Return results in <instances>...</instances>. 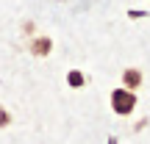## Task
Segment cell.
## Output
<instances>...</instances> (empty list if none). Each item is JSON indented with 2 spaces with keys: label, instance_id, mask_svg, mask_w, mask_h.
Here are the masks:
<instances>
[{
  "label": "cell",
  "instance_id": "1",
  "mask_svg": "<svg viewBox=\"0 0 150 144\" xmlns=\"http://www.w3.org/2000/svg\"><path fill=\"white\" fill-rule=\"evenodd\" d=\"M134 108H136V91L122 89V86L111 91V111H114V114L128 117V114H134Z\"/></svg>",
  "mask_w": 150,
  "mask_h": 144
},
{
  "label": "cell",
  "instance_id": "2",
  "mask_svg": "<svg viewBox=\"0 0 150 144\" xmlns=\"http://www.w3.org/2000/svg\"><path fill=\"white\" fill-rule=\"evenodd\" d=\"M50 50H53V39H50V36H36V39L31 42V53L36 55V58L50 55Z\"/></svg>",
  "mask_w": 150,
  "mask_h": 144
},
{
  "label": "cell",
  "instance_id": "3",
  "mask_svg": "<svg viewBox=\"0 0 150 144\" xmlns=\"http://www.w3.org/2000/svg\"><path fill=\"white\" fill-rule=\"evenodd\" d=\"M139 86H142V72H139V70H134V67H128V70L122 72V89L136 91Z\"/></svg>",
  "mask_w": 150,
  "mask_h": 144
},
{
  "label": "cell",
  "instance_id": "4",
  "mask_svg": "<svg viewBox=\"0 0 150 144\" xmlns=\"http://www.w3.org/2000/svg\"><path fill=\"white\" fill-rule=\"evenodd\" d=\"M67 83H70L72 89H83V86H86V75L81 70H70V72H67Z\"/></svg>",
  "mask_w": 150,
  "mask_h": 144
},
{
  "label": "cell",
  "instance_id": "5",
  "mask_svg": "<svg viewBox=\"0 0 150 144\" xmlns=\"http://www.w3.org/2000/svg\"><path fill=\"white\" fill-rule=\"evenodd\" d=\"M6 125H11V117L3 111V108H0V128H6Z\"/></svg>",
  "mask_w": 150,
  "mask_h": 144
},
{
  "label": "cell",
  "instance_id": "6",
  "mask_svg": "<svg viewBox=\"0 0 150 144\" xmlns=\"http://www.w3.org/2000/svg\"><path fill=\"white\" fill-rule=\"evenodd\" d=\"M108 144H120V141H117V139H114V136H111V139H108Z\"/></svg>",
  "mask_w": 150,
  "mask_h": 144
}]
</instances>
